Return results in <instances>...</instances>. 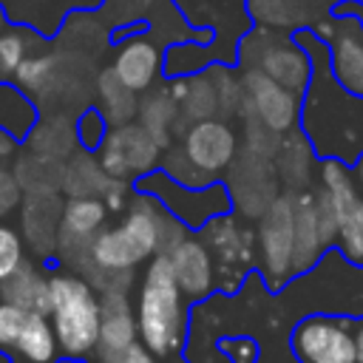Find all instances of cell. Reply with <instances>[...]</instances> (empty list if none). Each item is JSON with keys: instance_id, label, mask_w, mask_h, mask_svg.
Masks as SVG:
<instances>
[{"instance_id": "6da1fadb", "label": "cell", "mask_w": 363, "mask_h": 363, "mask_svg": "<svg viewBox=\"0 0 363 363\" xmlns=\"http://www.w3.org/2000/svg\"><path fill=\"white\" fill-rule=\"evenodd\" d=\"M295 40L312 57V82L301 105V130L318 159L352 164L363 153V96L349 94L329 71V48L312 28L295 31Z\"/></svg>"}, {"instance_id": "7a4b0ae2", "label": "cell", "mask_w": 363, "mask_h": 363, "mask_svg": "<svg viewBox=\"0 0 363 363\" xmlns=\"http://www.w3.org/2000/svg\"><path fill=\"white\" fill-rule=\"evenodd\" d=\"M184 235V224L150 193L136 190L125 218L116 227H102L88 250V261L79 267L94 281H105V289H113L116 278H128L130 269L159 252H167ZM85 278V281H88ZM125 289V286H119Z\"/></svg>"}, {"instance_id": "3957f363", "label": "cell", "mask_w": 363, "mask_h": 363, "mask_svg": "<svg viewBox=\"0 0 363 363\" xmlns=\"http://www.w3.org/2000/svg\"><path fill=\"white\" fill-rule=\"evenodd\" d=\"M136 329L142 346L156 357H170L184 340V295L173 278L167 252L150 258L139 301H136Z\"/></svg>"}, {"instance_id": "277c9868", "label": "cell", "mask_w": 363, "mask_h": 363, "mask_svg": "<svg viewBox=\"0 0 363 363\" xmlns=\"http://www.w3.org/2000/svg\"><path fill=\"white\" fill-rule=\"evenodd\" d=\"M48 318L62 354L85 357L96 349L102 303L82 275L54 272L48 278Z\"/></svg>"}, {"instance_id": "5b68a950", "label": "cell", "mask_w": 363, "mask_h": 363, "mask_svg": "<svg viewBox=\"0 0 363 363\" xmlns=\"http://www.w3.org/2000/svg\"><path fill=\"white\" fill-rule=\"evenodd\" d=\"M238 68H255L278 85L295 91L298 96H303L312 82V57L306 54V48L286 31L264 26H255L241 37Z\"/></svg>"}, {"instance_id": "8992f818", "label": "cell", "mask_w": 363, "mask_h": 363, "mask_svg": "<svg viewBox=\"0 0 363 363\" xmlns=\"http://www.w3.org/2000/svg\"><path fill=\"white\" fill-rule=\"evenodd\" d=\"M182 156L187 159V164L201 176L204 184H216L224 179V173L230 170V164L238 156V133L235 128L221 119V116H210L201 122H190L179 139L173 142Z\"/></svg>"}, {"instance_id": "52a82bcc", "label": "cell", "mask_w": 363, "mask_h": 363, "mask_svg": "<svg viewBox=\"0 0 363 363\" xmlns=\"http://www.w3.org/2000/svg\"><path fill=\"white\" fill-rule=\"evenodd\" d=\"M295 224H292V193H281L261 216L255 227V258L269 289H281L292 272Z\"/></svg>"}, {"instance_id": "ba28073f", "label": "cell", "mask_w": 363, "mask_h": 363, "mask_svg": "<svg viewBox=\"0 0 363 363\" xmlns=\"http://www.w3.org/2000/svg\"><path fill=\"white\" fill-rule=\"evenodd\" d=\"M133 190L156 196L184 227H193V230H199L204 221H210L218 213H230V204H233L224 182H216L207 187H184L170 176H164L162 170H153L136 179Z\"/></svg>"}, {"instance_id": "9c48e42d", "label": "cell", "mask_w": 363, "mask_h": 363, "mask_svg": "<svg viewBox=\"0 0 363 363\" xmlns=\"http://www.w3.org/2000/svg\"><path fill=\"white\" fill-rule=\"evenodd\" d=\"M199 238L216 261V275L224 289H235L247 267L255 261V230L233 213H218L199 227Z\"/></svg>"}, {"instance_id": "30bf717a", "label": "cell", "mask_w": 363, "mask_h": 363, "mask_svg": "<svg viewBox=\"0 0 363 363\" xmlns=\"http://www.w3.org/2000/svg\"><path fill=\"white\" fill-rule=\"evenodd\" d=\"M162 153H164L162 145L139 122H128L108 130V136L96 150V159L111 179L133 182L159 170Z\"/></svg>"}, {"instance_id": "8fae6325", "label": "cell", "mask_w": 363, "mask_h": 363, "mask_svg": "<svg viewBox=\"0 0 363 363\" xmlns=\"http://www.w3.org/2000/svg\"><path fill=\"white\" fill-rule=\"evenodd\" d=\"M289 346L301 363H357L354 323L346 318L309 315L292 329Z\"/></svg>"}, {"instance_id": "7c38bea8", "label": "cell", "mask_w": 363, "mask_h": 363, "mask_svg": "<svg viewBox=\"0 0 363 363\" xmlns=\"http://www.w3.org/2000/svg\"><path fill=\"white\" fill-rule=\"evenodd\" d=\"M238 71H241V82H244L241 116H252L255 122H261L267 130H272L278 136H286L289 130H295L301 125L303 96L278 85L275 79H269L267 74H261L255 68H238Z\"/></svg>"}, {"instance_id": "4fadbf2b", "label": "cell", "mask_w": 363, "mask_h": 363, "mask_svg": "<svg viewBox=\"0 0 363 363\" xmlns=\"http://www.w3.org/2000/svg\"><path fill=\"white\" fill-rule=\"evenodd\" d=\"M329 48V71L349 94L363 96V20L352 14H326L312 26Z\"/></svg>"}, {"instance_id": "5bb4252c", "label": "cell", "mask_w": 363, "mask_h": 363, "mask_svg": "<svg viewBox=\"0 0 363 363\" xmlns=\"http://www.w3.org/2000/svg\"><path fill=\"white\" fill-rule=\"evenodd\" d=\"M224 187L230 193V201L244 218H258L281 193H278V173L275 162L267 156H258L252 150H238L235 162L224 173Z\"/></svg>"}, {"instance_id": "9a60e30c", "label": "cell", "mask_w": 363, "mask_h": 363, "mask_svg": "<svg viewBox=\"0 0 363 363\" xmlns=\"http://www.w3.org/2000/svg\"><path fill=\"white\" fill-rule=\"evenodd\" d=\"M108 207L102 199H65L60 233H57V255L65 264L82 267L88 261V250L99 230L105 227Z\"/></svg>"}, {"instance_id": "2e32d148", "label": "cell", "mask_w": 363, "mask_h": 363, "mask_svg": "<svg viewBox=\"0 0 363 363\" xmlns=\"http://www.w3.org/2000/svg\"><path fill=\"white\" fill-rule=\"evenodd\" d=\"M111 71L116 74V79L125 88H130L133 94H145L150 88H156L159 77L164 74V54H162L159 43H153L150 37L130 34L116 45Z\"/></svg>"}, {"instance_id": "e0dca14e", "label": "cell", "mask_w": 363, "mask_h": 363, "mask_svg": "<svg viewBox=\"0 0 363 363\" xmlns=\"http://www.w3.org/2000/svg\"><path fill=\"white\" fill-rule=\"evenodd\" d=\"M167 261H170L173 278H176V284H179V289L187 301H199V298L210 295L213 286L218 284L216 261H213L210 250L204 247V241L199 235L184 233L167 250Z\"/></svg>"}, {"instance_id": "ac0fdd59", "label": "cell", "mask_w": 363, "mask_h": 363, "mask_svg": "<svg viewBox=\"0 0 363 363\" xmlns=\"http://www.w3.org/2000/svg\"><path fill=\"white\" fill-rule=\"evenodd\" d=\"M102 320H99V343L96 349L105 354V360L116 363L133 343H136V315L128 303V295L125 289L113 286V289H105L102 298Z\"/></svg>"}, {"instance_id": "d6986e66", "label": "cell", "mask_w": 363, "mask_h": 363, "mask_svg": "<svg viewBox=\"0 0 363 363\" xmlns=\"http://www.w3.org/2000/svg\"><path fill=\"white\" fill-rule=\"evenodd\" d=\"M62 204L65 201L60 199V193H23V201H20L23 235L40 255L57 252Z\"/></svg>"}, {"instance_id": "ffe728a7", "label": "cell", "mask_w": 363, "mask_h": 363, "mask_svg": "<svg viewBox=\"0 0 363 363\" xmlns=\"http://www.w3.org/2000/svg\"><path fill=\"white\" fill-rule=\"evenodd\" d=\"M272 162H275L278 182L286 187V193H301L315 187L318 153L303 136V130H289L286 136H281Z\"/></svg>"}, {"instance_id": "44dd1931", "label": "cell", "mask_w": 363, "mask_h": 363, "mask_svg": "<svg viewBox=\"0 0 363 363\" xmlns=\"http://www.w3.org/2000/svg\"><path fill=\"white\" fill-rule=\"evenodd\" d=\"M136 122L162 145V150H167L179 139V133L184 130V125H182L179 102L173 99L167 82L159 85V88H150V91L139 94Z\"/></svg>"}, {"instance_id": "7402d4cb", "label": "cell", "mask_w": 363, "mask_h": 363, "mask_svg": "<svg viewBox=\"0 0 363 363\" xmlns=\"http://www.w3.org/2000/svg\"><path fill=\"white\" fill-rule=\"evenodd\" d=\"M323 0H247V14L255 26L275 28V31H301L312 28L326 11L320 9Z\"/></svg>"}, {"instance_id": "603a6c76", "label": "cell", "mask_w": 363, "mask_h": 363, "mask_svg": "<svg viewBox=\"0 0 363 363\" xmlns=\"http://www.w3.org/2000/svg\"><path fill=\"white\" fill-rule=\"evenodd\" d=\"M23 147L37 153V156L57 159V162L71 159L79 150L77 119H71L65 113H40V119L26 133Z\"/></svg>"}, {"instance_id": "cb8c5ba5", "label": "cell", "mask_w": 363, "mask_h": 363, "mask_svg": "<svg viewBox=\"0 0 363 363\" xmlns=\"http://www.w3.org/2000/svg\"><path fill=\"white\" fill-rule=\"evenodd\" d=\"M292 224H295V250H292V272L301 275L318 264V258L326 252L318 230L315 216V196L312 190L292 193Z\"/></svg>"}, {"instance_id": "d4e9b609", "label": "cell", "mask_w": 363, "mask_h": 363, "mask_svg": "<svg viewBox=\"0 0 363 363\" xmlns=\"http://www.w3.org/2000/svg\"><path fill=\"white\" fill-rule=\"evenodd\" d=\"M167 88H170L173 99L179 102L182 125L184 128L190 122H201V119L218 116V102H216V91H213V82H210L207 71L167 79Z\"/></svg>"}, {"instance_id": "484cf974", "label": "cell", "mask_w": 363, "mask_h": 363, "mask_svg": "<svg viewBox=\"0 0 363 363\" xmlns=\"http://www.w3.org/2000/svg\"><path fill=\"white\" fill-rule=\"evenodd\" d=\"M111 176L102 170L96 153L77 150L71 159H65L62 167V193L68 199H102Z\"/></svg>"}, {"instance_id": "4316f807", "label": "cell", "mask_w": 363, "mask_h": 363, "mask_svg": "<svg viewBox=\"0 0 363 363\" xmlns=\"http://www.w3.org/2000/svg\"><path fill=\"white\" fill-rule=\"evenodd\" d=\"M0 301L48 315V278L34 264L23 261L6 281H0Z\"/></svg>"}, {"instance_id": "83f0119b", "label": "cell", "mask_w": 363, "mask_h": 363, "mask_svg": "<svg viewBox=\"0 0 363 363\" xmlns=\"http://www.w3.org/2000/svg\"><path fill=\"white\" fill-rule=\"evenodd\" d=\"M94 96H96V108L105 116V122L111 128L116 125H128L136 122V108H139V94H133L130 88H125L116 74L108 68H102L94 79Z\"/></svg>"}, {"instance_id": "f1b7e54d", "label": "cell", "mask_w": 363, "mask_h": 363, "mask_svg": "<svg viewBox=\"0 0 363 363\" xmlns=\"http://www.w3.org/2000/svg\"><path fill=\"white\" fill-rule=\"evenodd\" d=\"M11 352L23 363H54L57 354H60V346H57L51 318L43 315V312H28Z\"/></svg>"}, {"instance_id": "f546056e", "label": "cell", "mask_w": 363, "mask_h": 363, "mask_svg": "<svg viewBox=\"0 0 363 363\" xmlns=\"http://www.w3.org/2000/svg\"><path fill=\"white\" fill-rule=\"evenodd\" d=\"M62 167L65 162L45 159L31 150H23L11 162V173L23 193H62Z\"/></svg>"}, {"instance_id": "4dcf8cb0", "label": "cell", "mask_w": 363, "mask_h": 363, "mask_svg": "<svg viewBox=\"0 0 363 363\" xmlns=\"http://www.w3.org/2000/svg\"><path fill=\"white\" fill-rule=\"evenodd\" d=\"M37 119H40V111L34 99L17 85L0 82V128L14 139H26V133Z\"/></svg>"}, {"instance_id": "1f68e13d", "label": "cell", "mask_w": 363, "mask_h": 363, "mask_svg": "<svg viewBox=\"0 0 363 363\" xmlns=\"http://www.w3.org/2000/svg\"><path fill=\"white\" fill-rule=\"evenodd\" d=\"M213 91H216V102H218V116L230 119V116H241L244 111V82H241V71L233 65H207Z\"/></svg>"}, {"instance_id": "d6a6232c", "label": "cell", "mask_w": 363, "mask_h": 363, "mask_svg": "<svg viewBox=\"0 0 363 363\" xmlns=\"http://www.w3.org/2000/svg\"><path fill=\"white\" fill-rule=\"evenodd\" d=\"M54 68H57V48H51V51H34V54H28V57L20 62V68L14 71L11 79H14V85H17L20 91H26V94L34 99V96L43 94V88L48 85Z\"/></svg>"}, {"instance_id": "836d02e7", "label": "cell", "mask_w": 363, "mask_h": 363, "mask_svg": "<svg viewBox=\"0 0 363 363\" xmlns=\"http://www.w3.org/2000/svg\"><path fill=\"white\" fill-rule=\"evenodd\" d=\"M37 43H40V40H37L31 31L17 28V26L0 31V77H3V79H6V77H14V71L20 68V62H23L28 54L40 51Z\"/></svg>"}, {"instance_id": "e575fe53", "label": "cell", "mask_w": 363, "mask_h": 363, "mask_svg": "<svg viewBox=\"0 0 363 363\" xmlns=\"http://www.w3.org/2000/svg\"><path fill=\"white\" fill-rule=\"evenodd\" d=\"M343 258L352 264H363V201L349 207L337 221V244Z\"/></svg>"}, {"instance_id": "d590c367", "label": "cell", "mask_w": 363, "mask_h": 363, "mask_svg": "<svg viewBox=\"0 0 363 363\" xmlns=\"http://www.w3.org/2000/svg\"><path fill=\"white\" fill-rule=\"evenodd\" d=\"M108 130H111V125L105 122V116L99 113V108H91V105H88V108L77 116V139H79V147H82V150L96 153L99 145H102V139L108 136Z\"/></svg>"}, {"instance_id": "8d00e7d4", "label": "cell", "mask_w": 363, "mask_h": 363, "mask_svg": "<svg viewBox=\"0 0 363 363\" xmlns=\"http://www.w3.org/2000/svg\"><path fill=\"white\" fill-rule=\"evenodd\" d=\"M23 261V235L14 227L0 224V281H6Z\"/></svg>"}, {"instance_id": "74e56055", "label": "cell", "mask_w": 363, "mask_h": 363, "mask_svg": "<svg viewBox=\"0 0 363 363\" xmlns=\"http://www.w3.org/2000/svg\"><path fill=\"white\" fill-rule=\"evenodd\" d=\"M26 315H28V309H20L9 301H0V352L11 354V349L20 337V329L26 323Z\"/></svg>"}, {"instance_id": "f35d334b", "label": "cell", "mask_w": 363, "mask_h": 363, "mask_svg": "<svg viewBox=\"0 0 363 363\" xmlns=\"http://www.w3.org/2000/svg\"><path fill=\"white\" fill-rule=\"evenodd\" d=\"M20 201H23V190H20L11 167L0 164V218L9 216L11 210H17Z\"/></svg>"}, {"instance_id": "ab89813d", "label": "cell", "mask_w": 363, "mask_h": 363, "mask_svg": "<svg viewBox=\"0 0 363 363\" xmlns=\"http://www.w3.org/2000/svg\"><path fill=\"white\" fill-rule=\"evenodd\" d=\"M224 349H227V354H230L233 363H255V357H258L255 343L247 340V337H241V340H227Z\"/></svg>"}, {"instance_id": "60d3db41", "label": "cell", "mask_w": 363, "mask_h": 363, "mask_svg": "<svg viewBox=\"0 0 363 363\" xmlns=\"http://www.w3.org/2000/svg\"><path fill=\"white\" fill-rule=\"evenodd\" d=\"M116 363H159V360H156V354H150L142 343H133Z\"/></svg>"}, {"instance_id": "b9f144b4", "label": "cell", "mask_w": 363, "mask_h": 363, "mask_svg": "<svg viewBox=\"0 0 363 363\" xmlns=\"http://www.w3.org/2000/svg\"><path fill=\"white\" fill-rule=\"evenodd\" d=\"M11 153H14V136H11V133H6V130L0 128V164H3V162H9V159H11Z\"/></svg>"}, {"instance_id": "7bdbcfd3", "label": "cell", "mask_w": 363, "mask_h": 363, "mask_svg": "<svg viewBox=\"0 0 363 363\" xmlns=\"http://www.w3.org/2000/svg\"><path fill=\"white\" fill-rule=\"evenodd\" d=\"M354 352H357V363H363V318L354 320Z\"/></svg>"}, {"instance_id": "ee69618b", "label": "cell", "mask_w": 363, "mask_h": 363, "mask_svg": "<svg viewBox=\"0 0 363 363\" xmlns=\"http://www.w3.org/2000/svg\"><path fill=\"white\" fill-rule=\"evenodd\" d=\"M352 173H354V179H357V184H360V190H363V153L352 162Z\"/></svg>"}, {"instance_id": "f6af8a7d", "label": "cell", "mask_w": 363, "mask_h": 363, "mask_svg": "<svg viewBox=\"0 0 363 363\" xmlns=\"http://www.w3.org/2000/svg\"><path fill=\"white\" fill-rule=\"evenodd\" d=\"M323 3H326V6H337V9H340L346 0H323Z\"/></svg>"}, {"instance_id": "bcb514c9", "label": "cell", "mask_w": 363, "mask_h": 363, "mask_svg": "<svg viewBox=\"0 0 363 363\" xmlns=\"http://www.w3.org/2000/svg\"><path fill=\"white\" fill-rule=\"evenodd\" d=\"M354 3H357V6H363V0H354Z\"/></svg>"}]
</instances>
